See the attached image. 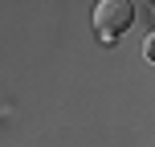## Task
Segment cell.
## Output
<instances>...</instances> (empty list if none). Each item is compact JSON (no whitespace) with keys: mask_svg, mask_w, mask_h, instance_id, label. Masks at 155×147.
Returning a JSON list of instances; mask_svg holds the SVG:
<instances>
[{"mask_svg":"<svg viewBox=\"0 0 155 147\" xmlns=\"http://www.w3.org/2000/svg\"><path fill=\"white\" fill-rule=\"evenodd\" d=\"M147 57H151V62H155V37L147 41Z\"/></svg>","mask_w":155,"mask_h":147,"instance_id":"7a4b0ae2","label":"cell"},{"mask_svg":"<svg viewBox=\"0 0 155 147\" xmlns=\"http://www.w3.org/2000/svg\"><path fill=\"white\" fill-rule=\"evenodd\" d=\"M131 21H135V4L131 0H98L94 4V33L106 45H114V37L131 29Z\"/></svg>","mask_w":155,"mask_h":147,"instance_id":"6da1fadb","label":"cell"}]
</instances>
